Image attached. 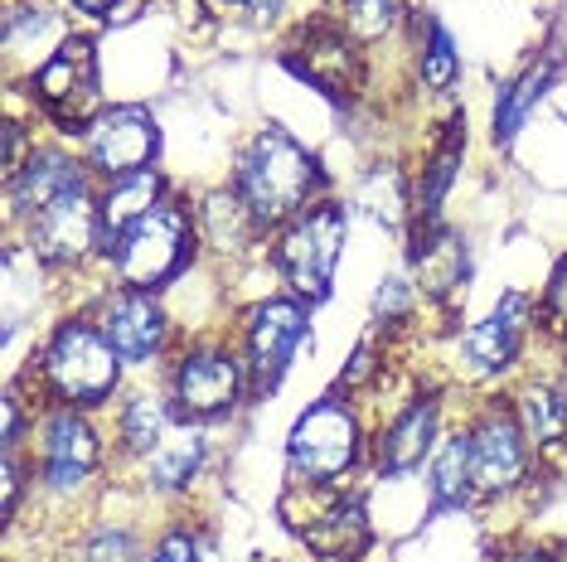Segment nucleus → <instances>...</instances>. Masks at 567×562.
<instances>
[{
  "label": "nucleus",
  "instance_id": "nucleus-12",
  "mask_svg": "<svg viewBox=\"0 0 567 562\" xmlns=\"http://www.w3.org/2000/svg\"><path fill=\"white\" fill-rule=\"evenodd\" d=\"M79 301L93 305L102 335L112 340V350L126 360L136 378H156L171 354L185 340V325H179L175 305L165 291H146V287H122V281H93V287L73 291ZM69 296V301H73Z\"/></svg>",
  "mask_w": 567,
  "mask_h": 562
},
{
  "label": "nucleus",
  "instance_id": "nucleus-20",
  "mask_svg": "<svg viewBox=\"0 0 567 562\" xmlns=\"http://www.w3.org/2000/svg\"><path fill=\"white\" fill-rule=\"evenodd\" d=\"M195 195V219H199V238H204V262L214 272H238V267H257L267 252V233L252 219V209L238 199V189L228 180H214Z\"/></svg>",
  "mask_w": 567,
  "mask_h": 562
},
{
  "label": "nucleus",
  "instance_id": "nucleus-29",
  "mask_svg": "<svg viewBox=\"0 0 567 562\" xmlns=\"http://www.w3.org/2000/svg\"><path fill=\"white\" fill-rule=\"evenodd\" d=\"M141 562H218V533L199 504L161 509Z\"/></svg>",
  "mask_w": 567,
  "mask_h": 562
},
{
  "label": "nucleus",
  "instance_id": "nucleus-28",
  "mask_svg": "<svg viewBox=\"0 0 567 562\" xmlns=\"http://www.w3.org/2000/svg\"><path fill=\"white\" fill-rule=\"evenodd\" d=\"M175 195V180L165 175V165H151V170H136V175H122V180H107L97 185V214H102V238L117 242L126 228L141 223L151 209Z\"/></svg>",
  "mask_w": 567,
  "mask_h": 562
},
{
  "label": "nucleus",
  "instance_id": "nucleus-35",
  "mask_svg": "<svg viewBox=\"0 0 567 562\" xmlns=\"http://www.w3.org/2000/svg\"><path fill=\"white\" fill-rule=\"evenodd\" d=\"M553 368H558V383H563V393H567V350L553 360Z\"/></svg>",
  "mask_w": 567,
  "mask_h": 562
},
{
  "label": "nucleus",
  "instance_id": "nucleus-17",
  "mask_svg": "<svg viewBox=\"0 0 567 562\" xmlns=\"http://www.w3.org/2000/svg\"><path fill=\"white\" fill-rule=\"evenodd\" d=\"M87 170L97 175V185L122 180V175L151 170L165 156V132L161 117L146 102H107L93 122L83 126V136L73 140Z\"/></svg>",
  "mask_w": 567,
  "mask_h": 562
},
{
  "label": "nucleus",
  "instance_id": "nucleus-10",
  "mask_svg": "<svg viewBox=\"0 0 567 562\" xmlns=\"http://www.w3.org/2000/svg\"><path fill=\"white\" fill-rule=\"evenodd\" d=\"M350 223L354 209L344 195H326L311 209L287 219L277 233H267V267H272L277 287L291 291L306 305H326L340 281V262L350 248Z\"/></svg>",
  "mask_w": 567,
  "mask_h": 562
},
{
  "label": "nucleus",
  "instance_id": "nucleus-26",
  "mask_svg": "<svg viewBox=\"0 0 567 562\" xmlns=\"http://www.w3.org/2000/svg\"><path fill=\"white\" fill-rule=\"evenodd\" d=\"M563 79V44L553 40L544 44L534 59L524 63L514 79H505L495 87V112H489V140H495L499 150H509L514 140H519V132L528 126V117H534L538 107L548 102V93L558 87Z\"/></svg>",
  "mask_w": 567,
  "mask_h": 562
},
{
  "label": "nucleus",
  "instance_id": "nucleus-19",
  "mask_svg": "<svg viewBox=\"0 0 567 562\" xmlns=\"http://www.w3.org/2000/svg\"><path fill=\"white\" fill-rule=\"evenodd\" d=\"M408 272L422 291V305L456 330V311L471 287V248L451 223L408 228Z\"/></svg>",
  "mask_w": 567,
  "mask_h": 562
},
{
  "label": "nucleus",
  "instance_id": "nucleus-15",
  "mask_svg": "<svg viewBox=\"0 0 567 562\" xmlns=\"http://www.w3.org/2000/svg\"><path fill=\"white\" fill-rule=\"evenodd\" d=\"M281 63H287L301 83H311L316 93H326L334 102H359L369 93L373 54L330 10H316V15L291 24L287 40H281Z\"/></svg>",
  "mask_w": 567,
  "mask_h": 562
},
{
  "label": "nucleus",
  "instance_id": "nucleus-6",
  "mask_svg": "<svg viewBox=\"0 0 567 562\" xmlns=\"http://www.w3.org/2000/svg\"><path fill=\"white\" fill-rule=\"evenodd\" d=\"M161 383L171 393L175 413L199 427H234L252 403V378H248V360H243L234 325H204V330H185L179 350L171 354V364L161 368Z\"/></svg>",
  "mask_w": 567,
  "mask_h": 562
},
{
  "label": "nucleus",
  "instance_id": "nucleus-23",
  "mask_svg": "<svg viewBox=\"0 0 567 562\" xmlns=\"http://www.w3.org/2000/svg\"><path fill=\"white\" fill-rule=\"evenodd\" d=\"M461 165H466V112L451 107L442 117V126H436V136L422 146L417 165L408 170V180H412L408 228L446 223V199H451V189H456V180H461Z\"/></svg>",
  "mask_w": 567,
  "mask_h": 562
},
{
  "label": "nucleus",
  "instance_id": "nucleus-2",
  "mask_svg": "<svg viewBox=\"0 0 567 562\" xmlns=\"http://www.w3.org/2000/svg\"><path fill=\"white\" fill-rule=\"evenodd\" d=\"M10 378L24 383L40 407H79V413L107 417L136 374L112 350V340L102 335L93 305L73 296L30 340V360L10 368Z\"/></svg>",
  "mask_w": 567,
  "mask_h": 562
},
{
  "label": "nucleus",
  "instance_id": "nucleus-14",
  "mask_svg": "<svg viewBox=\"0 0 567 562\" xmlns=\"http://www.w3.org/2000/svg\"><path fill=\"white\" fill-rule=\"evenodd\" d=\"M24 93H30L40 122L49 126V136L79 140L83 126L107 107V87H102V49H97V30H79L59 44V54L44 63L34 79H24Z\"/></svg>",
  "mask_w": 567,
  "mask_h": 562
},
{
  "label": "nucleus",
  "instance_id": "nucleus-31",
  "mask_svg": "<svg viewBox=\"0 0 567 562\" xmlns=\"http://www.w3.org/2000/svg\"><path fill=\"white\" fill-rule=\"evenodd\" d=\"M534 296H538V335H544V350H548V360H558L567 350V248L548 267L544 287Z\"/></svg>",
  "mask_w": 567,
  "mask_h": 562
},
{
  "label": "nucleus",
  "instance_id": "nucleus-32",
  "mask_svg": "<svg viewBox=\"0 0 567 562\" xmlns=\"http://www.w3.org/2000/svg\"><path fill=\"white\" fill-rule=\"evenodd\" d=\"M481 562H567V548L538 539V533H499Z\"/></svg>",
  "mask_w": 567,
  "mask_h": 562
},
{
  "label": "nucleus",
  "instance_id": "nucleus-9",
  "mask_svg": "<svg viewBox=\"0 0 567 562\" xmlns=\"http://www.w3.org/2000/svg\"><path fill=\"white\" fill-rule=\"evenodd\" d=\"M461 427H466V441H471L475 514H495V509L519 504L548 476L509 413L505 388H495V393L461 388Z\"/></svg>",
  "mask_w": 567,
  "mask_h": 562
},
{
  "label": "nucleus",
  "instance_id": "nucleus-8",
  "mask_svg": "<svg viewBox=\"0 0 567 562\" xmlns=\"http://www.w3.org/2000/svg\"><path fill=\"white\" fill-rule=\"evenodd\" d=\"M538 350H544V335H538V296L519 287L499 291V301L485 315L451 330V360H456L451 383L471 393L509 388L524 368L544 364Z\"/></svg>",
  "mask_w": 567,
  "mask_h": 562
},
{
  "label": "nucleus",
  "instance_id": "nucleus-4",
  "mask_svg": "<svg viewBox=\"0 0 567 562\" xmlns=\"http://www.w3.org/2000/svg\"><path fill=\"white\" fill-rule=\"evenodd\" d=\"M373 461V407L344 388L311 398L287 427L281 476L301 490H354L369 485Z\"/></svg>",
  "mask_w": 567,
  "mask_h": 562
},
{
  "label": "nucleus",
  "instance_id": "nucleus-33",
  "mask_svg": "<svg viewBox=\"0 0 567 562\" xmlns=\"http://www.w3.org/2000/svg\"><path fill=\"white\" fill-rule=\"evenodd\" d=\"M59 6L69 10L79 24H87V30H107V24L136 20L141 10L151 6V0H59Z\"/></svg>",
  "mask_w": 567,
  "mask_h": 562
},
{
  "label": "nucleus",
  "instance_id": "nucleus-11",
  "mask_svg": "<svg viewBox=\"0 0 567 562\" xmlns=\"http://www.w3.org/2000/svg\"><path fill=\"white\" fill-rule=\"evenodd\" d=\"M311 311L316 305L296 301L291 291L267 287L257 296L238 301L228 311L234 340L248 360V378H252V403H267L281 393V383L291 378V368L311 354Z\"/></svg>",
  "mask_w": 567,
  "mask_h": 562
},
{
  "label": "nucleus",
  "instance_id": "nucleus-3",
  "mask_svg": "<svg viewBox=\"0 0 567 562\" xmlns=\"http://www.w3.org/2000/svg\"><path fill=\"white\" fill-rule=\"evenodd\" d=\"M228 185L238 189V199L252 209V219L262 223V233H277L287 219L301 209H311L316 199L340 195L334 175L326 170L316 146H306L291 126L262 122L234 146L228 156Z\"/></svg>",
  "mask_w": 567,
  "mask_h": 562
},
{
  "label": "nucleus",
  "instance_id": "nucleus-1",
  "mask_svg": "<svg viewBox=\"0 0 567 562\" xmlns=\"http://www.w3.org/2000/svg\"><path fill=\"white\" fill-rule=\"evenodd\" d=\"M30 470H34V500L30 523H49V533L73 529L87 509L117 480V456H112L107 417L79 413V407H40L30 431Z\"/></svg>",
  "mask_w": 567,
  "mask_h": 562
},
{
  "label": "nucleus",
  "instance_id": "nucleus-36",
  "mask_svg": "<svg viewBox=\"0 0 567 562\" xmlns=\"http://www.w3.org/2000/svg\"><path fill=\"white\" fill-rule=\"evenodd\" d=\"M334 6H344V0H320V10H334Z\"/></svg>",
  "mask_w": 567,
  "mask_h": 562
},
{
  "label": "nucleus",
  "instance_id": "nucleus-22",
  "mask_svg": "<svg viewBox=\"0 0 567 562\" xmlns=\"http://www.w3.org/2000/svg\"><path fill=\"white\" fill-rule=\"evenodd\" d=\"M79 30V20L59 0H6L0 10V59L6 83H24L59 54V44Z\"/></svg>",
  "mask_w": 567,
  "mask_h": 562
},
{
  "label": "nucleus",
  "instance_id": "nucleus-16",
  "mask_svg": "<svg viewBox=\"0 0 567 562\" xmlns=\"http://www.w3.org/2000/svg\"><path fill=\"white\" fill-rule=\"evenodd\" d=\"M218 431L214 427H199V422H185L179 417L151 456H141L136 466H126L117 485L146 500L151 509H179V504H195L199 485L209 480V470L218 461V446H214Z\"/></svg>",
  "mask_w": 567,
  "mask_h": 562
},
{
  "label": "nucleus",
  "instance_id": "nucleus-5",
  "mask_svg": "<svg viewBox=\"0 0 567 562\" xmlns=\"http://www.w3.org/2000/svg\"><path fill=\"white\" fill-rule=\"evenodd\" d=\"M461 388L432 368L412 374L403 368L389 388L379 393L369 407H373V461H369V476L383 480V485H398V480H412L427 470V461L442 446L446 427L456 422V403Z\"/></svg>",
  "mask_w": 567,
  "mask_h": 562
},
{
  "label": "nucleus",
  "instance_id": "nucleus-21",
  "mask_svg": "<svg viewBox=\"0 0 567 562\" xmlns=\"http://www.w3.org/2000/svg\"><path fill=\"white\" fill-rule=\"evenodd\" d=\"M505 398H509V413L519 422L524 441L534 446L538 466H544L548 476H558L567 466V393L558 383L553 360L524 368V374L505 388Z\"/></svg>",
  "mask_w": 567,
  "mask_h": 562
},
{
  "label": "nucleus",
  "instance_id": "nucleus-18",
  "mask_svg": "<svg viewBox=\"0 0 567 562\" xmlns=\"http://www.w3.org/2000/svg\"><path fill=\"white\" fill-rule=\"evenodd\" d=\"M107 504H112V490L102 495L73 529L59 533V558L54 562H141L146 558L151 529H156V523H151V504L136 500V495H132L126 509H107Z\"/></svg>",
  "mask_w": 567,
  "mask_h": 562
},
{
  "label": "nucleus",
  "instance_id": "nucleus-13",
  "mask_svg": "<svg viewBox=\"0 0 567 562\" xmlns=\"http://www.w3.org/2000/svg\"><path fill=\"white\" fill-rule=\"evenodd\" d=\"M281 529L306 548V562H379V523L364 485L354 490H301L281 485Z\"/></svg>",
  "mask_w": 567,
  "mask_h": 562
},
{
  "label": "nucleus",
  "instance_id": "nucleus-30",
  "mask_svg": "<svg viewBox=\"0 0 567 562\" xmlns=\"http://www.w3.org/2000/svg\"><path fill=\"white\" fill-rule=\"evenodd\" d=\"M330 15L373 54V49H383V44H403L408 40L412 6L408 0H344V6H334Z\"/></svg>",
  "mask_w": 567,
  "mask_h": 562
},
{
  "label": "nucleus",
  "instance_id": "nucleus-24",
  "mask_svg": "<svg viewBox=\"0 0 567 562\" xmlns=\"http://www.w3.org/2000/svg\"><path fill=\"white\" fill-rule=\"evenodd\" d=\"M179 422L171 393H165L161 374L156 378H132V388L112 403L107 431H112V456H117V476L126 466H136L141 456H151L156 446L171 437V427Z\"/></svg>",
  "mask_w": 567,
  "mask_h": 562
},
{
  "label": "nucleus",
  "instance_id": "nucleus-25",
  "mask_svg": "<svg viewBox=\"0 0 567 562\" xmlns=\"http://www.w3.org/2000/svg\"><path fill=\"white\" fill-rule=\"evenodd\" d=\"M403 49H408L412 87H417L422 97L442 102V107H456L466 63H461V44H456V34L446 30V20H436L432 10H412Z\"/></svg>",
  "mask_w": 567,
  "mask_h": 562
},
{
  "label": "nucleus",
  "instance_id": "nucleus-27",
  "mask_svg": "<svg viewBox=\"0 0 567 562\" xmlns=\"http://www.w3.org/2000/svg\"><path fill=\"white\" fill-rule=\"evenodd\" d=\"M422 504L427 514H475V476H471V441L461 427V407L456 422L446 427L436 456L422 470Z\"/></svg>",
  "mask_w": 567,
  "mask_h": 562
},
{
  "label": "nucleus",
  "instance_id": "nucleus-34",
  "mask_svg": "<svg viewBox=\"0 0 567 562\" xmlns=\"http://www.w3.org/2000/svg\"><path fill=\"white\" fill-rule=\"evenodd\" d=\"M199 20H214V24H248V6L252 0H185Z\"/></svg>",
  "mask_w": 567,
  "mask_h": 562
},
{
  "label": "nucleus",
  "instance_id": "nucleus-7",
  "mask_svg": "<svg viewBox=\"0 0 567 562\" xmlns=\"http://www.w3.org/2000/svg\"><path fill=\"white\" fill-rule=\"evenodd\" d=\"M199 267H204V238L195 219V195L185 185H175V195H165L146 219L132 223L102 252V277L146 291H175Z\"/></svg>",
  "mask_w": 567,
  "mask_h": 562
}]
</instances>
